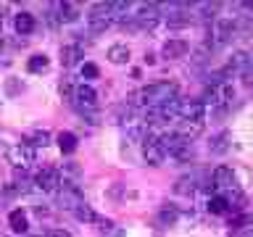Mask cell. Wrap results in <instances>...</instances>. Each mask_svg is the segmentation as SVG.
I'll list each match as a JSON object with an SVG mask.
<instances>
[{
  "mask_svg": "<svg viewBox=\"0 0 253 237\" xmlns=\"http://www.w3.org/2000/svg\"><path fill=\"white\" fill-rule=\"evenodd\" d=\"M174 98H177V84L174 82H153V84H145L140 90L129 92L126 103L132 108H158Z\"/></svg>",
  "mask_w": 253,
  "mask_h": 237,
  "instance_id": "6da1fadb",
  "label": "cell"
},
{
  "mask_svg": "<svg viewBox=\"0 0 253 237\" xmlns=\"http://www.w3.org/2000/svg\"><path fill=\"white\" fill-rule=\"evenodd\" d=\"M158 140H161L166 156L177 158V161H190L193 158V142L182 140L177 132H164V134H158Z\"/></svg>",
  "mask_w": 253,
  "mask_h": 237,
  "instance_id": "7a4b0ae2",
  "label": "cell"
},
{
  "mask_svg": "<svg viewBox=\"0 0 253 237\" xmlns=\"http://www.w3.org/2000/svg\"><path fill=\"white\" fill-rule=\"evenodd\" d=\"M114 21H116L114 3H95L90 8V13H87V27H90V32H95V35L106 32Z\"/></svg>",
  "mask_w": 253,
  "mask_h": 237,
  "instance_id": "3957f363",
  "label": "cell"
},
{
  "mask_svg": "<svg viewBox=\"0 0 253 237\" xmlns=\"http://www.w3.org/2000/svg\"><path fill=\"white\" fill-rule=\"evenodd\" d=\"M35 148L27 145V142H19V145H13L11 150H8V163L13 166V169L19 171H27L32 163H35Z\"/></svg>",
  "mask_w": 253,
  "mask_h": 237,
  "instance_id": "277c9868",
  "label": "cell"
},
{
  "mask_svg": "<svg viewBox=\"0 0 253 237\" xmlns=\"http://www.w3.org/2000/svg\"><path fill=\"white\" fill-rule=\"evenodd\" d=\"M35 185L42 190V193H58L61 185H63L61 171L53 169V166H42V169L37 171V177H35Z\"/></svg>",
  "mask_w": 253,
  "mask_h": 237,
  "instance_id": "5b68a950",
  "label": "cell"
},
{
  "mask_svg": "<svg viewBox=\"0 0 253 237\" xmlns=\"http://www.w3.org/2000/svg\"><path fill=\"white\" fill-rule=\"evenodd\" d=\"M142 158L148 161V166H161L166 161V150L158 140V134H148L142 142Z\"/></svg>",
  "mask_w": 253,
  "mask_h": 237,
  "instance_id": "8992f818",
  "label": "cell"
},
{
  "mask_svg": "<svg viewBox=\"0 0 253 237\" xmlns=\"http://www.w3.org/2000/svg\"><path fill=\"white\" fill-rule=\"evenodd\" d=\"M132 21H134V27H140V29H153L158 21H161V13H158V8L150 3V5H137V13L132 16Z\"/></svg>",
  "mask_w": 253,
  "mask_h": 237,
  "instance_id": "52a82bcc",
  "label": "cell"
},
{
  "mask_svg": "<svg viewBox=\"0 0 253 237\" xmlns=\"http://www.w3.org/2000/svg\"><path fill=\"white\" fill-rule=\"evenodd\" d=\"M55 195H58V203H61L66 211H74L77 205L84 203V200H82V190H79L77 185H71V182H63L61 190H58Z\"/></svg>",
  "mask_w": 253,
  "mask_h": 237,
  "instance_id": "ba28073f",
  "label": "cell"
},
{
  "mask_svg": "<svg viewBox=\"0 0 253 237\" xmlns=\"http://www.w3.org/2000/svg\"><path fill=\"white\" fill-rule=\"evenodd\" d=\"M203 129H206V124L198 121V118H177V126H174V132H177L182 140H190V142L195 137H201Z\"/></svg>",
  "mask_w": 253,
  "mask_h": 237,
  "instance_id": "9c48e42d",
  "label": "cell"
},
{
  "mask_svg": "<svg viewBox=\"0 0 253 237\" xmlns=\"http://www.w3.org/2000/svg\"><path fill=\"white\" fill-rule=\"evenodd\" d=\"M187 53H190V42H187V40H179V37L166 40L164 47H161V55H164V58H169V61L185 58Z\"/></svg>",
  "mask_w": 253,
  "mask_h": 237,
  "instance_id": "30bf717a",
  "label": "cell"
},
{
  "mask_svg": "<svg viewBox=\"0 0 253 237\" xmlns=\"http://www.w3.org/2000/svg\"><path fill=\"white\" fill-rule=\"evenodd\" d=\"M232 100H235L232 84H227V82H216V84H213V90H211V103H213V106H216V108H227Z\"/></svg>",
  "mask_w": 253,
  "mask_h": 237,
  "instance_id": "8fae6325",
  "label": "cell"
},
{
  "mask_svg": "<svg viewBox=\"0 0 253 237\" xmlns=\"http://www.w3.org/2000/svg\"><path fill=\"white\" fill-rule=\"evenodd\" d=\"M203 114H206V106L201 100H179L177 118H198V121H203Z\"/></svg>",
  "mask_w": 253,
  "mask_h": 237,
  "instance_id": "7c38bea8",
  "label": "cell"
},
{
  "mask_svg": "<svg viewBox=\"0 0 253 237\" xmlns=\"http://www.w3.org/2000/svg\"><path fill=\"white\" fill-rule=\"evenodd\" d=\"M213 187L221 190V193H227V190L237 187V185H235V171L229 169V166H219V169H213Z\"/></svg>",
  "mask_w": 253,
  "mask_h": 237,
  "instance_id": "4fadbf2b",
  "label": "cell"
},
{
  "mask_svg": "<svg viewBox=\"0 0 253 237\" xmlns=\"http://www.w3.org/2000/svg\"><path fill=\"white\" fill-rule=\"evenodd\" d=\"M74 103L79 108H95L98 106V92H95L90 84H79L77 92H74Z\"/></svg>",
  "mask_w": 253,
  "mask_h": 237,
  "instance_id": "5bb4252c",
  "label": "cell"
},
{
  "mask_svg": "<svg viewBox=\"0 0 253 237\" xmlns=\"http://www.w3.org/2000/svg\"><path fill=\"white\" fill-rule=\"evenodd\" d=\"M235 32V21L232 19H216L213 21V37H216V45H224Z\"/></svg>",
  "mask_w": 253,
  "mask_h": 237,
  "instance_id": "9a60e30c",
  "label": "cell"
},
{
  "mask_svg": "<svg viewBox=\"0 0 253 237\" xmlns=\"http://www.w3.org/2000/svg\"><path fill=\"white\" fill-rule=\"evenodd\" d=\"M8 224H11V229L16 235H27V229H29L27 213H24L21 208H13L11 213H8Z\"/></svg>",
  "mask_w": 253,
  "mask_h": 237,
  "instance_id": "2e32d148",
  "label": "cell"
},
{
  "mask_svg": "<svg viewBox=\"0 0 253 237\" xmlns=\"http://www.w3.org/2000/svg\"><path fill=\"white\" fill-rule=\"evenodd\" d=\"M13 27H16V32H19V35H32V32H35V16L27 13V11L16 13Z\"/></svg>",
  "mask_w": 253,
  "mask_h": 237,
  "instance_id": "e0dca14e",
  "label": "cell"
},
{
  "mask_svg": "<svg viewBox=\"0 0 253 237\" xmlns=\"http://www.w3.org/2000/svg\"><path fill=\"white\" fill-rule=\"evenodd\" d=\"M79 58H82V47H79V45H63L61 47V63L66 69L69 66H77Z\"/></svg>",
  "mask_w": 253,
  "mask_h": 237,
  "instance_id": "ac0fdd59",
  "label": "cell"
},
{
  "mask_svg": "<svg viewBox=\"0 0 253 237\" xmlns=\"http://www.w3.org/2000/svg\"><path fill=\"white\" fill-rule=\"evenodd\" d=\"M251 66V58H248V53H243V50H237L232 58H229L227 63V69H224V74H229V71H248Z\"/></svg>",
  "mask_w": 253,
  "mask_h": 237,
  "instance_id": "d6986e66",
  "label": "cell"
},
{
  "mask_svg": "<svg viewBox=\"0 0 253 237\" xmlns=\"http://www.w3.org/2000/svg\"><path fill=\"white\" fill-rule=\"evenodd\" d=\"M108 61H111V63H116V66L126 63V61H129V47L122 45V42L111 45V47H108Z\"/></svg>",
  "mask_w": 253,
  "mask_h": 237,
  "instance_id": "ffe728a7",
  "label": "cell"
},
{
  "mask_svg": "<svg viewBox=\"0 0 253 237\" xmlns=\"http://www.w3.org/2000/svg\"><path fill=\"white\" fill-rule=\"evenodd\" d=\"M58 148L63 156H71L77 150V134L74 132H61L58 134Z\"/></svg>",
  "mask_w": 253,
  "mask_h": 237,
  "instance_id": "44dd1931",
  "label": "cell"
},
{
  "mask_svg": "<svg viewBox=\"0 0 253 237\" xmlns=\"http://www.w3.org/2000/svg\"><path fill=\"white\" fill-rule=\"evenodd\" d=\"M24 142L32 148H45L47 142H50V134H47L45 129H35V132H29L27 137H24Z\"/></svg>",
  "mask_w": 253,
  "mask_h": 237,
  "instance_id": "7402d4cb",
  "label": "cell"
},
{
  "mask_svg": "<svg viewBox=\"0 0 253 237\" xmlns=\"http://www.w3.org/2000/svg\"><path fill=\"white\" fill-rule=\"evenodd\" d=\"M209 213H213V216H224V213H229V205H227V200L221 195H213V198H209Z\"/></svg>",
  "mask_w": 253,
  "mask_h": 237,
  "instance_id": "603a6c76",
  "label": "cell"
},
{
  "mask_svg": "<svg viewBox=\"0 0 253 237\" xmlns=\"http://www.w3.org/2000/svg\"><path fill=\"white\" fill-rule=\"evenodd\" d=\"M74 216H77L79 221H84V224H92V221H98V213H95L92 205H87V203L77 205V208H74Z\"/></svg>",
  "mask_w": 253,
  "mask_h": 237,
  "instance_id": "cb8c5ba5",
  "label": "cell"
},
{
  "mask_svg": "<svg viewBox=\"0 0 253 237\" xmlns=\"http://www.w3.org/2000/svg\"><path fill=\"white\" fill-rule=\"evenodd\" d=\"M47 55H42V53H37V55H32V58L27 61V69L32 71V74H37V71H45L47 69Z\"/></svg>",
  "mask_w": 253,
  "mask_h": 237,
  "instance_id": "d4e9b609",
  "label": "cell"
},
{
  "mask_svg": "<svg viewBox=\"0 0 253 237\" xmlns=\"http://www.w3.org/2000/svg\"><path fill=\"white\" fill-rule=\"evenodd\" d=\"M174 193H179V195L195 193V179H193V177H182V179L177 182V187H174Z\"/></svg>",
  "mask_w": 253,
  "mask_h": 237,
  "instance_id": "484cf974",
  "label": "cell"
},
{
  "mask_svg": "<svg viewBox=\"0 0 253 237\" xmlns=\"http://www.w3.org/2000/svg\"><path fill=\"white\" fill-rule=\"evenodd\" d=\"M227 142H229V134L221 132L219 137H213V142H211V153H224V150L229 148Z\"/></svg>",
  "mask_w": 253,
  "mask_h": 237,
  "instance_id": "4316f807",
  "label": "cell"
},
{
  "mask_svg": "<svg viewBox=\"0 0 253 237\" xmlns=\"http://www.w3.org/2000/svg\"><path fill=\"white\" fill-rule=\"evenodd\" d=\"M55 8H58V13H61V21H74L77 19V11L71 3H58Z\"/></svg>",
  "mask_w": 253,
  "mask_h": 237,
  "instance_id": "83f0119b",
  "label": "cell"
},
{
  "mask_svg": "<svg viewBox=\"0 0 253 237\" xmlns=\"http://www.w3.org/2000/svg\"><path fill=\"white\" fill-rule=\"evenodd\" d=\"M82 77L84 79H98L100 77V69L95 63H82Z\"/></svg>",
  "mask_w": 253,
  "mask_h": 237,
  "instance_id": "f1b7e54d",
  "label": "cell"
},
{
  "mask_svg": "<svg viewBox=\"0 0 253 237\" xmlns=\"http://www.w3.org/2000/svg\"><path fill=\"white\" fill-rule=\"evenodd\" d=\"M74 87H71V82H69V79H63V82H61V95H63V100H71V103H74Z\"/></svg>",
  "mask_w": 253,
  "mask_h": 237,
  "instance_id": "f546056e",
  "label": "cell"
},
{
  "mask_svg": "<svg viewBox=\"0 0 253 237\" xmlns=\"http://www.w3.org/2000/svg\"><path fill=\"white\" fill-rule=\"evenodd\" d=\"M206 58H209V45H201V47L195 50V58H193V61L201 66V63H206Z\"/></svg>",
  "mask_w": 253,
  "mask_h": 237,
  "instance_id": "4dcf8cb0",
  "label": "cell"
},
{
  "mask_svg": "<svg viewBox=\"0 0 253 237\" xmlns=\"http://www.w3.org/2000/svg\"><path fill=\"white\" fill-rule=\"evenodd\" d=\"M45 237H71V232H66V229H50Z\"/></svg>",
  "mask_w": 253,
  "mask_h": 237,
  "instance_id": "1f68e13d",
  "label": "cell"
},
{
  "mask_svg": "<svg viewBox=\"0 0 253 237\" xmlns=\"http://www.w3.org/2000/svg\"><path fill=\"white\" fill-rule=\"evenodd\" d=\"M5 90H8V92H19V90H21V84H19V82H8V84H5Z\"/></svg>",
  "mask_w": 253,
  "mask_h": 237,
  "instance_id": "d6a6232c",
  "label": "cell"
},
{
  "mask_svg": "<svg viewBox=\"0 0 253 237\" xmlns=\"http://www.w3.org/2000/svg\"><path fill=\"white\" fill-rule=\"evenodd\" d=\"M240 237H253V227H251V229H245V232H243Z\"/></svg>",
  "mask_w": 253,
  "mask_h": 237,
  "instance_id": "836d02e7",
  "label": "cell"
},
{
  "mask_svg": "<svg viewBox=\"0 0 253 237\" xmlns=\"http://www.w3.org/2000/svg\"><path fill=\"white\" fill-rule=\"evenodd\" d=\"M0 237H8V235H0Z\"/></svg>",
  "mask_w": 253,
  "mask_h": 237,
  "instance_id": "e575fe53",
  "label": "cell"
}]
</instances>
